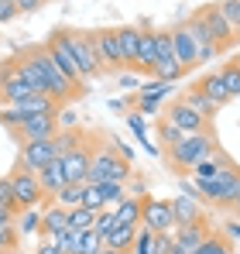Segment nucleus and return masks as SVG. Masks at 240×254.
Instances as JSON below:
<instances>
[{
	"instance_id": "nucleus-1",
	"label": "nucleus",
	"mask_w": 240,
	"mask_h": 254,
	"mask_svg": "<svg viewBox=\"0 0 240 254\" xmlns=\"http://www.w3.org/2000/svg\"><path fill=\"white\" fill-rule=\"evenodd\" d=\"M17 59H24V62H31V65L38 69V76L45 79V93H48L59 107H65V103L76 100V96H86L82 89H76V86L55 69V62L48 59L45 45H24V48H17Z\"/></svg>"
},
{
	"instance_id": "nucleus-2",
	"label": "nucleus",
	"mask_w": 240,
	"mask_h": 254,
	"mask_svg": "<svg viewBox=\"0 0 240 254\" xmlns=\"http://www.w3.org/2000/svg\"><path fill=\"white\" fill-rule=\"evenodd\" d=\"M216 148H220V144H216L213 130H202V134H185L179 144L165 148L161 155H165V162H168L172 172H192L202 158H209Z\"/></svg>"
},
{
	"instance_id": "nucleus-3",
	"label": "nucleus",
	"mask_w": 240,
	"mask_h": 254,
	"mask_svg": "<svg viewBox=\"0 0 240 254\" xmlns=\"http://www.w3.org/2000/svg\"><path fill=\"white\" fill-rule=\"evenodd\" d=\"M62 38L72 52V62L79 69L82 83H93L103 76V65H100V55H96V45H93V31H72V28H59Z\"/></svg>"
},
{
	"instance_id": "nucleus-4",
	"label": "nucleus",
	"mask_w": 240,
	"mask_h": 254,
	"mask_svg": "<svg viewBox=\"0 0 240 254\" xmlns=\"http://www.w3.org/2000/svg\"><path fill=\"white\" fill-rule=\"evenodd\" d=\"M240 182V165H227L216 179H206V182H196L199 189L202 206H213V210H230L234 206V192H237Z\"/></svg>"
},
{
	"instance_id": "nucleus-5",
	"label": "nucleus",
	"mask_w": 240,
	"mask_h": 254,
	"mask_svg": "<svg viewBox=\"0 0 240 254\" xmlns=\"http://www.w3.org/2000/svg\"><path fill=\"white\" fill-rule=\"evenodd\" d=\"M7 179H10V186H14V196H17V206H21V210H38L41 199L48 203V196L41 192V186H38V175L28 172L21 162H14V169H10Z\"/></svg>"
},
{
	"instance_id": "nucleus-6",
	"label": "nucleus",
	"mask_w": 240,
	"mask_h": 254,
	"mask_svg": "<svg viewBox=\"0 0 240 254\" xmlns=\"http://www.w3.org/2000/svg\"><path fill=\"white\" fill-rule=\"evenodd\" d=\"M45 52H48V59L55 62V69H59L69 83L76 86V89H82V93H86V83H82L79 69H76V62H72V52H69V45H65V38H62V31H59V28L45 38Z\"/></svg>"
},
{
	"instance_id": "nucleus-7",
	"label": "nucleus",
	"mask_w": 240,
	"mask_h": 254,
	"mask_svg": "<svg viewBox=\"0 0 240 254\" xmlns=\"http://www.w3.org/2000/svg\"><path fill=\"white\" fill-rule=\"evenodd\" d=\"M59 130H62L59 114H31L17 127H10V134L17 137V144H24V141H52Z\"/></svg>"
},
{
	"instance_id": "nucleus-8",
	"label": "nucleus",
	"mask_w": 240,
	"mask_h": 254,
	"mask_svg": "<svg viewBox=\"0 0 240 254\" xmlns=\"http://www.w3.org/2000/svg\"><path fill=\"white\" fill-rule=\"evenodd\" d=\"M96 141V134H89V130H82V141L69 151V155H62L59 162H62V179L65 182H86V169H89V158H93V144Z\"/></svg>"
},
{
	"instance_id": "nucleus-9",
	"label": "nucleus",
	"mask_w": 240,
	"mask_h": 254,
	"mask_svg": "<svg viewBox=\"0 0 240 254\" xmlns=\"http://www.w3.org/2000/svg\"><path fill=\"white\" fill-rule=\"evenodd\" d=\"M31 93H35V89L24 83V76H21V69H17V59L0 62V103H3V107H14V103L28 100Z\"/></svg>"
},
{
	"instance_id": "nucleus-10",
	"label": "nucleus",
	"mask_w": 240,
	"mask_h": 254,
	"mask_svg": "<svg viewBox=\"0 0 240 254\" xmlns=\"http://www.w3.org/2000/svg\"><path fill=\"white\" fill-rule=\"evenodd\" d=\"M202 10V21H206V31H209V42L216 52H227V48H234L237 45V31L227 24V17L220 14V3H206L199 7Z\"/></svg>"
},
{
	"instance_id": "nucleus-11",
	"label": "nucleus",
	"mask_w": 240,
	"mask_h": 254,
	"mask_svg": "<svg viewBox=\"0 0 240 254\" xmlns=\"http://www.w3.org/2000/svg\"><path fill=\"white\" fill-rule=\"evenodd\" d=\"M165 121H168V124H175L182 134H202V130H213L209 121H206L202 114H196L182 96H175V100L165 107Z\"/></svg>"
},
{
	"instance_id": "nucleus-12",
	"label": "nucleus",
	"mask_w": 240,
	"mask_h": 254,
	"mask_svg": "<svg viewBox=\"0 0 240 254\" xmlns=\"http://www.w3.org/2000/svg\"><path fill=\"white\" fill-rule=\"evenodd\" d=\"M141 227H148L151 234H172L175 230V220H172L168 199L141 196Z\"/></svg>"
},
{
	"instance_id": "nucleus-13",
	"label": "nucleus",
	"mask_w": 240,
	"mask_h": 254,
	"mask_svg": "<svg viewBox=\"0 0 240 254\" xmlns=\"http://www.w3.org/2000/svg\"><path fill=\"white\" fill-rule=\"evenodd\" d=\"M93 45H96V55H100L103 72H120V69H127V65H123V55H120V45H117V28H100V31H93Z\"/></svg>"
},
{
	"instance_id": "nucleus-14",
	"label": "nucleus",
	"mask_w": 240,
	"mask_h": 254,
	"mask_svg": "<svg viewBox=\"0 0 240 254\" xmlns=\"http://www.w3.org/2000/svg\"><path fill=\"white\" fill-rule=\"evenodd\" d=\"M168 35H172V59L179 62L182 76H185V72H192V69H196V42L189 38L185 24L179 21L175 28H168Z\"/></svg>"
},
{
	"instance_id": "nucleus-15",
	"label": "nucleus",
	"mask_w": 240,
	"mask_h": 254,
	"mask_svg": "<svg viewBox=\"0 0 240 254\" xmlns=\"http://www.w3.org/2000/svg\"><path fill=\"white\" fill-rule=\"evenodd\" d=\"M120 151L114 148V144H96L93 148V158H89V169H86V182H110V172H114V165H117Z\"/></svg>"
},
{
	"instance_id": "nucleus-16",
	"label": "nucleus",
	"mask_w": 240,
	"mask_h": 254,
	"mask_svg": "<svg viewBox=\"0 0 240 254\" xmlns=\"http://www.w3.org/2000/svg\"><path fill=\"white\" fill-rule=\"evenodd\" d=\"M52 158H55L52 141H24V144L17 148V162H21L28 172H35V175H38V172L45 169Z\"/></svg>"
},
{
	"instance_id": "nucleus-17",
	"label": "nucleus",
	"mask_w": 240,
	"mask_h": 254,
	"mask_svg": "<svg viewBox=\"0 0 240 254\" xmlns=\"http://www.w3.org/2000/svg\"><path fill=\"white\" fill-rule=\"evenodd\" d=\"M155 62H158V52H155V31H151L148 21H141V45H137V59H134V65H130V72L151 76Z\"/></svg>"
},
{
	"instance_id": "nucleus-18",
	"label": "nucleus",
	"mask_w": 240,
	"mask_h": 254,
	"mask_svg": "<svg viewBox=\"0 0 240 254\" xmlns=\"http://www.w3.org/2000/svg\"><path fill=\"white\" fill-rule=\"evenodd\" d=\"M168 206H172V220H175V227H185V223L209 220L206 206H202L199 199H189V196H175V199H168Z\"/></svg>"
},
{
	"instance_id": "nucleus-19",
	"label": "nucleus",
	"mask_w": 240,
	"mask_h": 254,
	"mask_svg": "<svg viewBox=\"0 0 240 254\" xmlns=\"http://www.w3.org/2000/svg\"><path fill=\"white\" fill-rule=\"evenodd\" d=\"M65 227H69V210L48 199V203L41 206V230H38V237H59Z\"/></svg>"
},
{
	"instance_id": "nucleus-20",
	"label": "nucleus",
	"mask_w": 240,
	"mask_h": 254,
	"mask_svg": "<svg viewBox=\"0 0 240 254\" xmlns=\"http://www.w3.org/2000/svg\"><path fill=\"white\" fill-rule=\"evenodd\" d=\"M209 230H213V223H209V220H199V223H185V227H175V230H172V241H175V244H182L185 251L192 254V251H196V248L202 244V237H206Z\"/></svg>"
},
{
	"instance_id": "nucleus-21",
	"label": "nucleus",
	"mask_w": 240,
	"mask_h": 254,
	"mask_svg": "<svg viewBox=\"0 0 240 254\" xmlns=\"http://www.w3.org/2000/svg\"><path fill=\"white\" fill-rule=\"evenodd\" d=\"M227 165H234V158H230L227 151H220V148H216V151H213L209 158H202L199 165L192 169V182H206V179H216V175L227 169Z\"/></svg>"
},
{
	"instance_id": "nucleus-22",
	"label": "nucleus",
	"mask_w": 240,
	"mask_h": 254,
	"mask_svg": "<svg viewBox=\"0 0 240 254\" xmlns=\"http://www.w3.org/2000/svg\"><path fill=\"white\" fill-rule=\"evenodd\" d=\"M117 45H120V55H123V65L130 69L134 59H137V45H141V24H123V28H117Z\"/></svg>"
},
{
	"instance_id": "nucleus-23",
	"label": "nucleus",
	"mask_w": 240,
	"mask_h": 254,
	"mask_svg": "<svg viewBox=\"0 0 240 254\" xmlns=\"http://www.w3.org/2000/svg\"><path fill=\"white\" fill-rule=\"evenodd\" d=\"M192 89H196V93H202V96H206V100H209V103H213L216 110L230 103L227 89H223V83H220V72H206V76H202V79L192 86Z\"/></svg>"
},
{
	"instance_id": "nucleus-24",
	"label": "nucleus",
	"mask_w": 240,
	"mask_h": 254,
	"mask_svg": "<svg viewBox=\"0 0 240 254\" xmlns=\"http://www.w3.org/2000/svg\"><path fill=\"white\" fill-rule=\"evenodd\" d=\"M10 110H14V114H21V117H31V114H59L62 107H59L52 96H45V93H31L28 100L14 103Z\"/></svg>"
},
{
	"instance_id": "nucleus-25",
	"label": "nucleus",
	"mask_w": 240,
	"mask_h": 254,
	"mask_svg": "<svg viewBox=\"0 0 240 254\" xmlns=\"http://www.w3.org/2000/svg\"><path fill=\"white\" fill-rule=\"evenodd\" d=\"M38 186H41V192H45L48 199L65 186V179H62V162H59V158H52V162L38 172Z\"/></svg>"
},
{
	"instance_id": "nucleus-26",
	"label": "nucleus",
	"mask_w": 240,
	"mask_h": 254,
	"mask_svg": "<svg viewBox=\"0 0 240 254\" xmlns=\"http://www.w3.org/2000/svg\"><path fill=\"white\" fill-rule=\"evenodd\" d=\"M114 216H117L120 227H137L141 223V196H123L117 206H114Z\"/></svg>"
},
{
	"instance_id": "nucleus-27",
	"label": "nucleus",
	"mask_w": 240,
	"mask_h": 254,
	"mask_svg": "<svg viewBox=\"0 0 240 254\" xmlns=\"http://www.w3.org/2000/svg\"><path fill=\"white\" fill-rule=\"evenodd\" d=\"M192 254H234V241L223 237V230H209Z\"/></svg>"
},
{
	"instance_id": "nucleus-28",
	"label": "nucleus",
	"mask_w": 240,
	"mask_h": 254,
	"mask_svg": "<svg viewBox=\"0 0 240 254\" xmlns=\"http://www.w3.org/2000/svg\"><path fill=\"white\" fill-rule=\"evenodd\" d=\"M82 189H86V182H65V186L52 196V203L65 206V210H79L82 206Z\"/></svg>"
},
{
	"instance_id": "nucleus-29",
	"label": "nucleus",
	"mask_w": 240,
	"mask_h": 254,
	"mask_svg": "<svg viewBox=\"0 0 240 254\" xmlns=\"http://www.w3.org/2000/svg\"><path fill=\"white\" fill-rule=\"evenodd\" d=\"M137 227H141V223H137ZM137 227H114V230H110V234H107V237H103V244H107V248H114V251H130V244H134V237H137Z\"/></svg>"
},
{
	"instance_id": "nucleus-30",
	"label": "nucleus",
	"mask_w": 240,
	"mask_h": 254,
	"mask_svg": "<svg viewBox=\"0 0 240 254\" xmlns=\"http://www.w3.org/2000/svg\"><path fill=\"white\" fill-rule=\"evenodd\" d=\"M79 141H82V130H79V127H62V130L52 137V151H55V158L69 155V151H72Z\"/></svg>"
},
{
	"instance_id": "nucleus-31",
	"label": "nucleus",
	"mask_w": 240,
	"mask_h": 254,
	"mask_svg": "<svg viewBox=\"0 0 240 254\" xmlns=\"http://www.w3.org/2000/svg\"><path fill=\"white\" fill-rule=\"evenodd\" d=\"M151 79L175 86L179 79H182V69H179V62H175V59H158V62H155V69H151Z\"/></svg>"
},
{
	"instance_id": "nucleus-32",
	"label": "nucleus",
	"mask_w": 240,
	"mask_h": 254,
	"mask_svg": "<svg viewBox=\"0 0 240 254\" xmlns=\"http://www.w3.org/2000/svg\"><path fill=\"white\" fill-rule=\"evenodd\" d=\"M14 227H17L21 237L38 234V230H41V206H38V210H21V213H17V220H14Z\"/></svg>"
},
{
	"instance_id": "nucleus-33",
	"label": "nucleus",
	"mask_w": 240,
	"mask_h": 254,
	"mask_svg": "<svg viewBox=\"0 0 240 254\" xmlns=\"http://www.w3.org/2000/svg\"><path fill=\"white\" fill-rule=\"evenodd\" d=\"M220 83H223V89H227V96L234 100V96H240V69L234 65V62H223L220 69Z\"/></svg>"
},
{
	"instance_id": "nucleus-34",
	"label": "nucleus",
	"mask_w": 240,
	"mask_h": 254,
	"mask_svg": "<svg viewBox=\"0 0 240 254\" xmlns=\"http://www.w3.org/2000/svg\"><path fill=\"white\" fill-rule=\"evenodd\" d=\"M155 127H158V144H161V151H165V148H172V144H179V141L185 137V134H182L179 127L168 124L165 117H158V121H155Z\"/></svg>"
},
{
	"instance_id": "nucleus-35",
	"label": "nucleus",
	"mask_w": 240,
	"mask_h": 254,
	"mask_svg": "<svg viewBox=\"0 0 240 254\" xmlns=\"http://www.w3.org/2000/svg\"><path fill=\"white\" fill-rule=\"evenodd\" d=\"M96 189H100V199H103V206H117L120 199L127 196V186L123 182H96Z\"/></svg>"
},
{
	"instance_id": "nucleus-36",
	"label": "nucleus",
	"mask_w": 240,
	"mask_h": 254,
	"mask_svg": "<svg viewBox=\"0 0 240 254\" xmlns=\"http://www.w3.org/2000/svg\"><path fill=\"white\" fill-rule=\"evenodd\" d=\"M93 223H96V213L79 206V210H69V230H93Z\"/></svg>"
},
{
	"instance_id": "nucleus-37",
	"label": "nucleus",
	"mask_w": 240,
	"mask_h": 254,
	"mask_svg": "<svg viewBox=\"0 0 240 254\" xmlns=\"http://www.w3.org/2000/svg\"><path fill=\"white\" fill-rule=\"evenodd\" d=\"M182 100H185V103H189V107H192V110H196V114H202V117H206V121H209V117H213V114H216V107H213V103H209V100H206V96H202V93H196V89H189V93H185V96H182Z\"/></svg>"
},
{
	"instance_id": "nucleus-38",
	"label": "nucleus",
	"mask_w": 240,
	"mask_h": 254,
	"mask_svg": "<svg viewBox=\"0 0 240 254\" xmlns=\"http://www.w3.org/2000/svg\"><path fill=\"white\" fill-rule=\"evenodd\" d=\"M52 241H55V248H59L62 254H76L79 251V230H69V227H65V230H62L59 237H52Z\"/></svg>"
},
{
	"instance_id": "nucleus-39",
	"label": "nucleus",
	"mask_w": 240,
	"mask_h": 254,
	"mask_svg": "<svg viewBox=\"0 0 240 254\" xmlns=\"http://www.w3.org/2000/svg\"><path fill=\"white\" fill-rule=\"evenodd\" d=\"M172 93V86L168 83H158V79H148V83L137 86V96H148V100H165Z\"/></svg>"
},
{
	"instance_id": "nucleus-40",
	"label": "nucleus",
	"mask_w": 240,
	"mask_h": 254,
	"mask_svg": "<svg viewBox=\"0 0 240 254\" xmlns=\"http://www.w3.org/2000/svg\"><path fill=\"white\" fill-rule=\"evenodd\" d=\"M130 103L137 107V114H141V117H155V121H158L161 100H148V96H137V93H134V96H130Z\"/></svg>"
},
{
	"instance_id": "nucleus-41",
	"label": "nucleus",
	"mask_w": 240,
	"mask_h": 254,
	"mask_svg": "<svg viewBox=\"0 0 240 254\" xmlns=\"http://www.w3.org/2000/svg\"><path fill=\"white\" fill-rule=\"evenodd\" d=\"M220 14L227 17V24L237 31V38H240V0H220Z\"/></svg>"
},
{
	"instance_id": "nucleus-42",
	"label": "nucleus",
	"mask_w": 240,
	"mask_h": 254,
	"mask_svg": "<svg viewBox=\"0 0 240 254\" xmlns=\"http://www.w3.org/2000/svg\"><path fill=\"white\" fill-rule=\"evenodd\" d=\"M21 244V234L14 223H0V251H17Z\"/></svg>"
},
{
	"instance_id": "nucleus-43",
	"label": "nucleus",
	"mask_w": 240,
	"mask_h": 254,
	"mask_svg": "<svg viewBox=\"0 0 240 254\" xmlns=\"http://www.w3.org/2000/svg\"><path fill=\"white\" fill-rule=\"evenodd\" d=\"M127 254H151V230L148 227H137V237H134Z\"/></svg>"
},
{
	"instance_id": "nucleus-44",
	"label": "nucleus",
	"mask_w": 240,
	"mask_h": 254,
	"mask_svg": "<svg viewBox=\"0 0 240 254\" xmlns=\"http://www.w3.org/2000/svg\"><path fill=\"white\" fill-rule=\"evenodd\" d=\"M114 227H117V216H114V210H110V206H107V210H100V213H96V223H93V230H100V234L107 237V234H110Z\"/></svg>"
},
{
	"instance_id": "nucleus-45",
	"label": "nucleus",
	"mask_w": 240,
	"mask_h": 254,
	"mask_svg": "<svg viewBox=\"0 0 240 254\" xmlns=\"http://www.w3.org/2000/svg\"><path fill=\"white\" fill-rule=\"evenodd\" d=\"M0 203H3L7 210L21 213V206H17V196H14V186H10V179H0Z\"/></svg>"
},
{
	"instance_id": "nucleus-46",
	"label": "nucleus",
	"mask_w": 240,
	"mask_h": 254,
	"mask_svg": "<svg viewBox=\"0 0 240 254\" xmlns=\"http://www.w3.org/2000/svg\"><path fill=\"white\" fill-rule=\"evenodd\" d=\"M17 17V3L14 0H0V24H10Z\"/></svg>"
},
{
	"instance_id": "nucleus-47",
	"label": "nucleus",
	"mask_w": 240,
	"mask_h": 254,
	"mask_svg": "<svg viewBox=\"0 0 240 254\" xmlns=\"http://www.w3.org/2000/svg\"><path fill=\"white\" fill-rule=\"evenodd\" d=\"M172 244V234H151V254H165Z\"/></svg>"
},
{
	"instance_id": "nucleus-48",
	"label": "nucleus",
	"mask_w": 240,
	"mask_h": 254,
	"mask_svg": "<svg viewBox=\"0 0 240 254\" xmlns=\"http://www.w3.org/2000/svg\"><path fill=\"white\" fill-rule=\"evenodd\" d=\"M17 3V14H35V10H41L48 0H14Z\"/></svg>"
},
{
	"instance_id": "nucleus-49",
	"label": "nucleus",
	"mask_w": 240,
	"mask_h": 254,
	"mask_svg": "<svg viewBox=\"0 0 240 254\" xmlns=\"http://www.w3.org/2000/svg\"><path fill=\"white\" fill-rule=\"evenodd\" d=\"M223 237H230V241H240V220H237V216L223 223Z\"/></svg>"
},
{
	"instance_id": "nucleus-50",
	"label": "nucleus",
	"mask_w": 240,
	"mask_h": 254,
	"mask_svg": "<svg viewBox=\"0 0 240 254\" xmlns=\"http://www.w3.org/2000/svg\"><path fill=\"white\" fill-rule=\"evenodd\" d=\"M120 89H137V86H141V79H137V76H130V72H120Z\"/></svg>"
},
{
	"instance_id": "nucleus-51",
	"label": "nucleus",
	"mask_w": 240,
	"mask_h": 254,
	"mask_svg": "<svg viewBox=\"0 0 240 254\" xmlns=\"http://www.w3.org/2000/svg\"><path fill=\"white\" fill-rule=\"evenodd\" d=\"M35 254H62V251L55 248V241H52V237H41V244H38V251H35Z\"/></svg>"
},
{
	"instance_id": "nucleus-52",
	"label": "nucleus",
	"mask_w": 240,
	"mask_h": 254,
	"mask_svg": "<svg viewBox=\"0 0 240 254\" xmlns=\"http://www.w3.org/2000/svg\"><path fill=\"white\" fill-rule=\"evenodd\" d=\"M14 220H17V213H14V210H7V206L0 203V223H14Z\"/></svg>"
},
{
	"instance_id": "nucleus-53",
	"label": "nucleus",
	"mask_w": 240,
	"mask_h": 254,
	"mask_svg": "<svg viewBox=\"0 0 240 254\" xmlns=\"http://www.w3.org/2000/svg\"><path fill=\"white\" fill-rule=\"evenodd\" d=\"M230 210L237 213V220H240V182H237V192H234V206H230Z\"/></svg>"
},
{
	"instance_id": "nucleus-54",
	"label": "nucleus",
	"mask_w": 240,
	"mask_h": 254,
	"mask_svg": "<svg viewBox=\"0 0 240 254\" xmlns=\"http://www.w3.org/2000/svg\"><path fill=\"white\" fill-rule=\"evenodd\" d=\"M165 254H189V251H185L182 244H175V241H172V244H168V251H165Z\"/></svg>"
},
{
	"instance_id": "nucleus-55",
	"label": "nucleus",
	"mask_w": 240,
	"mask_h": 254,
	"mask_svg": "<svg viewBox=\"0 0 240 254\" xmlns=\"http://www.w3.org/2000/svg\"><path fill=\"white\" fill-rule=\"evenodd\" d=\"M100 254H123V251H114V248H107V244H103V251Z\"/></svg>"
},
{
	"instance_id": "nucleus-56",
	"label": "nucleus",
	"mask_w": 240,
	"mask_h": 254,
	"mask_svg": "<svg viewBox=\"0 0 240 254\" xmlns=\"http://www.w3.org/2000/svg\"><path fill=\"white\" fill-rule=\"evenodd\" d=\"M234 65H237V69H240V52H237V59H234Z\"/></svg>"
},
{
	"instance_id": "nucleus-57",
	"label": "nucleus",
	"mask_w": 240,
	"mask_h": 254,
	"mask_svg": "<svg viewBox=\"0 0 240 254\" xmlns=\"http://www.w3.org/2000/svg\"><path fill=\"white\" fill-rule=\"evenodd\" d=\"M0 254H17V251H0Z\"/></svg>"
}]
</instances>
